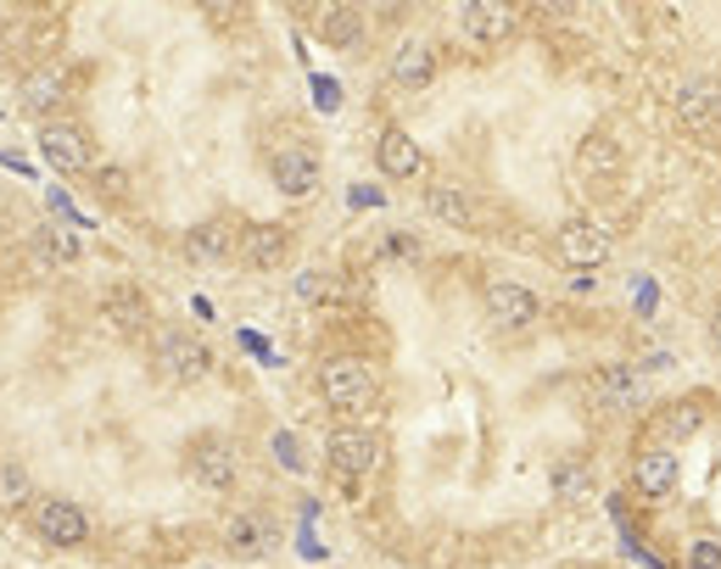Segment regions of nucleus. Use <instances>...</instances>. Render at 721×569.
Here are the masks:
<instances>
[{
	"instance_id": "obj_1",
	"label": "nucleus",
	"mask_w": 721,
	"mask_h": 569,
	"mask_svg": "<svg viewBox=\"0 0 721 569\" xmlns=\"http://www.w3.org/2000/svg\"><path fill=\"white\" fill-rule=\"evenodd\" d=\"M319 391L336 413H370L381 402V379L364 357H330L319 368Z\"/></svg>"
},
{
	"instance_id": "obj_2",
	"label": "nucleus",
	"mask_w": 721,
	"mask_h": 569,
	"mask_svg": "<svg viewBox=\"0 0 721 569\" xmlns=\"http://www.w3.org/2000/svg\"><path fill=\"white\" fill-rule=\"evenodd\" d=\"M157 368H162V379H173V386H202V379L213 374V346L191 330H168L157 341Z\"/></svg>"
},
{
	"instance_id": "obj_3",
	"label": "nucleus",
	"mask_w": 721,
	"mask_h": 569,
	"mask_svg": "<svg viewBox=\"0 0 721 569\" xmlns=\"http://www.w3.org/2000/svg\"><path fill=\"white\" fill-rule=\"evenodd\" d=\"M40 157H45L56 173H85V168L95 162L85 123H74V117H45V129H40Z\"/></svg>"
},
{
	"instance_id": "obj_4",
	"label": "nucleus",
	"mask_w": 721,
	"mask_h": 569,
	"mask_svg": "<svg viewBox=\"0 0 721 569\" xmlns=\"http://www.w3.org/2000/svg\"><path fill=\"white\" fill-rule=\"evenodd\" d=\"M325 464H330L347 486H358L364 475H375V464H381V441H375L370 430H336V435L325 441Z\"/></svg>"
},
{
	"instance_id": "obj_5",
	"label": "nucleus",
	"mask_w": 721,
	"mask_h": 569,
	"mask_svg": "<svg viewBox=\"0 0 721 569\" xmlns=\"http://www.w3.org/2000/svg\"><path fill=\"white\" fill-rule=\"evenodd\" d=\"M34 531L50 547H85L90 542V520H85V509H74L68 497H40L34 502Z\"/></svg>"
},
{
	"instance_id": "obj_6",
	"label": "nucleus",
	"mask_w": 721,
	"mask_h": 569,
	"mask_svg": "<svg viewBox=\"0 0 721 569\" xmlns=\"http://www.w3.org/2000/svg\"><path fill=\"white\" fill-rule=\"evenodd\" d=\"M481 307H487V319L498 330H526L537 319V296L526 285H515V280H487L481 285Z\"/></svg>"
},
{
	"instance_id": "obj_7",
	"label": "nucleus",
	"mask_w": 721,
	"mask_h": 569,
	"mask_svg": "<svg viewBox=\"0 0 721 569\" xmlns=\"http://www.w3.org/2000/svg\"><path fill=\"white\" fill-rule=\"evenodd\" d=\"M191 475H196L207 491H229L235 475H240L235 447H229L224 435H196V441H191Z\"/></svg>"
},
{
	"instance_id": "obj_8",
	"label": "nucleus",
	"mask_w": 721,
	"mask_h": 569,
	"mask_svg": "<svg viewBox=\"0 0 721 569\" xmlns=\"http://www.w3.org/2000/svg\"><path fill=\"white\" fill-rule=\"evenodd\" d=\"M269 173H274L280 196L303 202V196H314V184H319V157H314L308 146H280L274 162H269Z\"/></svg>"
},
{
	"instance_id": "obj_9",
	"label": "nucleus",
	"mask_w": 721,
	"mask_h": 569,
	"mask_svg": "<svg viewBox=\"0 0 721 569\" xmlns=\"http://www.w3.org/2000/svg\"><path fill=\"white\" fill-rule=\"evenodd\" d=\"M554 246H560V263H571V269H605L610 263V235L587 218H571Z\"/></svg>"
},
{
	"instance_id": "obj_10",
	"label": "nucleus",
	"mask_w": 721,
	"mask_h": 569,
	"mask_svg": "<svg viewBox=\"0 0 721 569\" xmlns=\"http://www.w3.org/2000/svg\"><path fill=\"white\" fill-rule=\"evenodd\" d=\"M240 258H247V269H258V274H274L291 258V229L285 224H252L247 235H240Z\"/></svg>"
},
{
	"instance_id": "obj_11",
	"label": "nucleus",
	"mask_w": 721,
	"mask_h": 569,
	"mask_svg": "<svg viewBox=\"0 0 721 569\" xmlns=\"http://www.w3.org/2000/svg\"><path fill=\"white\" fill-rule=\"evenodd\" d=\"M459 29H464L475 45H504V39L515 34V12L498 7V0H470L464 18H459Z\"/></svg>"
},
{
	"instance_id": "obj_12",
	"label": "nucleus",
	"mask_w": 721,
	"mask_h": 569,
	"mask_svg": "<svg viewBox=\"0 0 721 569\" xmlns=\"http://www.w3.org/2000/svg\"><path fill=\"white\" fill-rule=\"evenodd\" d=\"M375 157H381V173H392V179H419L426 173V146H419L408 129H386Z\"/></svg>"
},
{
	"instance_id": "obj_13",
	"label": "nucleus",
	"mask_w": 721,
	"mask_h": 569,
	"mask_svg": "<svg viewBox=\"0 0 721 569\" xmlns=\"http://www.w3.org/2000/svg\"><path fill=\"white\" fill-rule=\"evenodd\" d=\"M632 486H638V497H649V502L672 497V486H677V453H666V447L638 453V464H632Z\"/></svg>"
},
{
	"instance_id": "obj_14",
	"label": "nucleus",
	"mask_w": 721,
	"mask_h": 569,
	"mask_svg": "<svg viewBox=\"0 0 721 569\" xmlns=\"http://www.w3.org/2000/svg\"><path fill=\"white\" fill-rule=\"evenodd\" d=\"M431 79H437V50H431L426 39H403V45L392 50V84L426 90Z\"/></svg>"
},
{
	"instance_id": "obj_15",
	"label": "nucleus",
	"mask_w": 721,
	"mask_h": 569,
	"mask_svg": "<svg viewBox=\"0 0 721 569\" xmlns=\"http://www.w3.org/2000/svg\"><path fill=\"white\" fill-rule=\"evenodd\" d=\"M426 207H431V218H442L448 229H475V224H481V207L470 202L464 184H431V190H426Z\"/></svg>"
},
{
	"instance_id": "obj_16",
	"label": "nucleus",
	"mask_w": 721,
	"mask_h": 569,
	"mask_svg": "<svg viewBox=\"0 0 721 569\" xmlns=\"http://www.w3.org/2000/svg\"><path fill=\"white\" fill-rule=\"evenodd\" d=\"M101 319H106L117 335H135V330L151 319V307H146V296H140V291H129V285H112V291L101 296Z\"/></svg>"
},
{
	"instance_id": "obj_17",
	"label": "nucleus",
	"mask_w": 721,
	"mask_h": 569,
	"mask_svg": "<svg viewBox=\"0 0 721 569\" xmlns=\"http://www.w3.org/2000/svg\"><path fill=\"white\" fill-rule=\"evenodd\" d=\"M314 29H319V39L336 45V50H358V39H364V18H358L352 7H325V12L314 18Z\"/></svg>"
},
{
	"instance_id": "obj_18",
	"label": "nucleus",
	"mask_w": 721,
	"mask_h": 569,
	"mask_svg": "<svg viewBox=\"0 0 721 569\" xmlns=\"http://www.w3.org/2000/svg\"><path fill=\"white\" fill-rule=\"evenodd\" d=\"M185 251H191V258H202V263L235 258V229H229L224 218H207V224H196V229L185 235Z\"/></svg>"
},
{
	"instance_id": "obj_19",
	"label": "nucleus",
	"mask_w": 721,
	"mask_h": 569,
	"mask_svg": "<svg viewBox=\"0 0 721 569\" xmlns=\"http://www.w3.org/2000/svg\"><path fill=\"white\" fill-rule=\"evenodd\" d=\"M63 95H68L63 68H40V73H29V79H23V106H29L34 117L56 112V106H63Z\"/></svg>"
},
{
	"instance_id": "obj_20",
	"label": "nucleus",
	"mask_w": 721,
	"mask_h": 569,
	"mask_svg": "<svg viewBox=\"0 0 721 569\" xmlns=\"http://www.w3.org/2000/svg\"><path fill=\"white\" fill-rule=\"evenodd\" d=\"M269 542H274V531H269L263 520H247V514H240V520L224 531V547H229L235 558H263Z\"/></svg>"
},
{
	"instance_id": "obj_21",
	"label": "nucleus",
	"mask_w": 721,
	"mask_h": 569,
	"mask_svg": "<svg viewBox=\"0 0 721 569\" xmlns=\"http://www.w3.org/2000/svg\"><path fill=\"white\" fill-rule=\"evenodd\" d=\"M716 106H721V90H716L710 79H688V84L677 90V117H683V123H705Z\"/></svg>"
},
{
	"instance_id": "obj_22",
	"label": "nucleus",
	"mask_w": 721,
	"mask_h": 569,
	"mask_svg": "<svg viewBox=\"0 0 721 569\" xmlns=\"http://www.w3.org/2000/svg\"><path fill=\"white\" fill-rule=\"evenodd\" d=\"M0 509H34V480L18 464H0Z\"/></svg>"
},
{
	"instance_id": "obj_23",
	"label": "nucleus",
	"mask_w": 721,
	"mask_h": 569,
	"mask_svg": "<svg viewBox=\"0 0 721 569\" xmlns=\"http://www.w3.org/2000/svg\"><path fill=\"white\" fill-rule=\"evenodd\" d=\"M699 424H705V408H699V402H672L666 413H660V435H666V441H688Z\"/></svg>"
},
{
	"instance_id": "obj_24",
	"label": "nucleus",
	"mask_w": 721,
	"mask_h": 569,
	"mask_svg": "<svg viewBox=\"0 0 721 569\" xmlns=\"http://www.w3.org/2000/svg\"><path fill=\"white\" fill-rule=\"evenodd\" d=\"M598 386H605V397H610V402L632 408V402H638V391H643V379H638V374H632L627 363H610V368H605V379H598Z\"/></svg>"
},
{
	"instance_id": "obj_25",
	"label": "nucleus",
	"mask_w": 721,
	"mask_h": 569,
	"mask_svg": "<svg viewBox=\"0 0 721 569\" xmlns=\"http://www.w3.org/2000/svg\"><path fill=\"white\" fill-rule=\"evenodd\" d=\"M582 168H587V173H616V168H621V151H616L605 135H593V140L582 146Z\"/></svg>"
},
{
	"instance_id": "obj_26",
	"label": "nucleus",
	"mask_w": 721,
	"mask_h": 569,
	"mask_svg": "<svg viewBox=\"0 0 721 569\" xmlns=\"http://www.w3.org/2000/svg\"><path fill=\"white\" fill-rule=\"evenodd\" d=\"M296 296H303V301H330V296H336V274L303 269V274H296Z\"/></svg>"
},
{
	"instance_id": "obj_27",
	"label": "nucleus",
	"mask_w": 721,
	"mask_h": 569,
	"mask_svg": "<svg viewBox=\"0 0 721 569\" xmlns=\"http://www.w3.org/2000/svg\"><path fill=\"white\" fill-rule=\"evenodd\" d=\"M554 486H560V497H582V491H587V469H582V464H560V469H554Z\"/></svg>"
},
{
	"instance_id": "obj_28",
	"label": "nucleus",
	"mask_w": 721,
	"mask_h": 569,
	"mask_svg": "<svg viewBox=\"0 0 721 569\" xmlns=\"http://www.w3.org/2000/svg\"><path fill=\"white\" fill-rule=\"evenodd\" d=\"M95 184L106 190V196H124V190H129V179H124V168H101V173H95Z\"/></svg>"
},
{
	"instance_id": "obj_29",
	"label": "nucleus",
	"mask_w": 721,
	"mask_h": 569,
	"mask_svg": "<svg viewBox=\"0 0 721 569\" xmlns=\"http://www.w3.org/2000/svg\"><path fill=\"white\" fill-rule=\"evenodd\" d=\"M694 569H721V547L716 542H694Z\"/></svg>"
},
{
	"instance_id": "obj_30",
	"label": "nucleus",
	"mask_w": 721,
	"mask_h": 569,
	"mask_svg": "<svg viewBox=\"0 0 721 569\" xmlns=\"http://www.w3.org/2000/svg\"><path fill=\"white\" fill-rule=\"evenodd\" d=\"M45 246L56 251V258H74V251H79V246H74V235H56V229L45 235Z\"/></svg>"
},
{
	"instance_id": "obj_31",
	"label": "nucleus",
	"mask_w": 721,
	"mask_h": 569,
	"mask_svg": "<svg viewBox=\"0 0 721 569\" xmlns=\"http://www.w3.org/2000/svg\"><path fill=\"white\" fill-rule=\"evenodd\" d=\"M710 335H716V346H721V301H716V312H710Z\"/></svg>"
}]
</instances>
